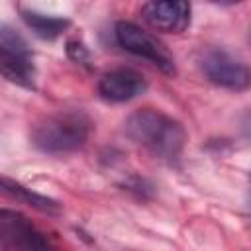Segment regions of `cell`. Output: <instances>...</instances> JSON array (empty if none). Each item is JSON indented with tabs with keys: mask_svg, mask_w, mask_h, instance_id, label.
<instances>
[{
	"mask_svg": "<svg viewBox=\"0 0 251 251\" xmlns=\"http://www.w3.org/2000/svg\"><path fill=\"white\" fill-rule=\"evenodd\" d=\"M147 82L141 73L133 69H114L98 80V94L108 102H127L143 94Z\"/></svg>",
	"mask_w": 251,
	"mask_h": 251,
	"instance_id": "obj_8",
	"label": "cell"
},
{
	"mask_svg": "<svg viewBox=\"0 0 251 251\" xmlns=\"http://www.w3.org/2000/svg\"><path fill=\"white\" fill-rule=\"evenodd\" d=\"M90 129L92 122L84 112L63 110L33 124L31 143L43 153H71L88 141Z\"/></svg>",
	"mask_w": 251,
	"mask_h": 251,
	"instance_id": "obj_2",
	"label": "cell"
},
{
	"mask_svg": "<svg viewBox=\"0 0 251 251\" xmlns=\"http://www.w3.org/2000/svg\"><path fill=\"white\" fill-rule=\"evenodd\" d=\"M249 214H251V196H249Z\"/></svg>",
	"mask_w": 251,
	"mask_h": 251,
	"instance_id": "obj_12",
	"label": "cell"
},
{
	"mask_svg": "<svg viewBox=\"0 0 251 251\" xmlns=\"http://www.w3.org/2000/svg\"><path fill=\"white\" fill-rule=\"evenodd\" d=\"M200 69L206 78L220 88L233 92L251 88V69L224 49H206L200 57Z\"/></svg>",
	"mask_w": 251,
	"mask_h": 251,
	"instance_id": "obj_5",
	"label": "cell"
},
{
	"mask_svg": "<svg viewBox=\"0 0 251 251\" xmlns=\"http://www.w3.org/2000/svg\"><path fill=\"white\" fill-rule=\"evenodd\" d=\"M0 239L2 251H55L51 239L14 210L0 212Z\"/></svg>",
	"mask_w": 251,
	"mask_h": 251,
	"instance_id": "obj_6",
	"label": "cell"
},
{
	"mask_svg": "<svg viewBox=\"0 0 251 251\" xmlns=\"http://www.w3.org/2000/svg\"><path fill=\"white\" fill-rule=\"evenodd\" d=\"M114 39L124 51L149 61L151 65H155L165 75H173L175 73V61L169 55V51L149 31H145L137 24L118 22L114 25Z\"/></svg>",
	"mask_w": 251,
	"mask_h": 251,
	"instance_id": "obj_4",
	"label": "cell"
},
{
	"mask_svg": "<svg viewBox=\"0 0 251 251\" xmlns=\"http://www.w3.org/2000/svg\"><path fill=\"white\" fill-rule=\"evenodd\" d=\"M126 133L153 157L167 163H173L180 157L186 141L184 127L171 116L153 108L133 112L126 120Z\"/></svg>",
	"mask_w": 251,
	"mask_h": 251,
	"instance_id": "obj_1",
	"label": "cell"
},
{
	"mask_svg": "<svg viewBox=\"0 0 251 251\" xmlns=\"http://www.w3.org/2000/svg\"><path fill=\"white\" fill-rule=\"evenodd\" d=\"M0 67L4 78L25 88H33L35 67L27 41L10 25L0 27Z\"/></svg>",
	"mask_w": 251,
	"mask_h": 251,
	"instance_id": "obj_3",
	"label": "cell"
},
{
	"mask_svg": "<svg viewBox=\"0 0 251 251\" xmlns=\"http://www.w3.org/2000/svg\"><path fill=\"white\" fill-rule=\"evenodd\" d=\"M192 8L184 0H151L141 6L143 22L165 33H180L190 25Z\"/></svg>",
	"mask_w": 251,
	"mask_h": 251,
	"instance_id": "obj_7",
	"label": "cell"
},
{
	"mask_svg": "<svg viewBox=\"0 0 251 251\" xmlns=\"http://www.w3.org/2000/svg\"><path fill=\"white\" fill-rule=\"evenodd\" d=\"M2 190H4V194L16 198L22 204H27V206L39 210V212H45V214H59L61 212V206L55 200H51L39 192H33L31 188L22 186L20 182H16L8 176H2Z\"/></svg>",
	"mask_w": 251,
	"mask_h": 251,
	"instance_id": "obj_9",
	"label": "cell"
},
{
	"mask_svg": "<svg viewBox=\"0 0 251 251\" xmlns=\"http://www.w3.org/2000/svg\"><path fill=\"white\" fill-rule=\"evenodd\" d=\"M67 53H69V57H71L73 61H76V63H86V61H88V51H86V47H84L82 43H78V41H69V43H67Z\"/></svg>",
	"mask_w": 251,
	"mask_h": 251,
	"instance_id": "obj_11",
	"label": "cell"
},
{
	"mask_svg": "<svg viewBox=\"0 0 251 251\" xmlns=\"http://www.w3.org/2000/svg\"><path fill=\"white\" fill-rule=\"evenodd\" d=\"M22 18H24L25 25L41 39H55L71 25V22L67 18L49 16V14H41L35 10H22Z\"/></svg>",
	"mask_w": 251,
	"mask_h": 251,
	"instance_id": "obj_10",
	"label": "cell"
}]
</instances>
